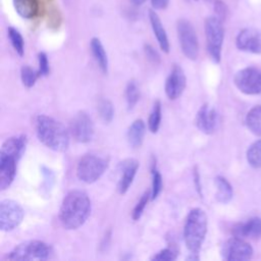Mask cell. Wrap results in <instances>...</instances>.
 I'll list each match as a JSON object with an SVG mask.
<instances>
[{
    "label": "cell",
    "instance_id": "6da1fadb",
    "mask_svg": "<svg viewBox=\"0 0 261 261\" xmlns=\"http://www.w3.org/2000/svg\"><path fill=\"white\" fill-rule=\"evenodd\" d=\"M92 204L88 194L82 190H71L63 198L59 209L61 225L68 230L82 226L89 218Z\"/></svg>",
    "mask_w": 261,
    "mask_h": 261
},
{
    "label": "cell",
    "instance_id": "7a4b0ae2",
    "mask_svg": "<svg viewBox=\"0 0 261 261\" xmlns=\"http://www.w3.org/2000/svg\"><path fill=\"white\" fill-rule=\"evenodd\" d=\"M35 129L39 141L47 148L57 152H63L68 148L70 133L53 117L38 115L35 119Z\"/></svg>",
    "mask_w": 261,
    "mask_h": 261
},
{
    "label": "cell",
    "instance_id": "3957f363",
    "mask_svg": "<svg viewBox=\"0 0 261 261\" xmlns=\"http://www.w3.org/2000/svg\"><path fill=\"white\" fill-rule=\"evenodd\" d=\"M207 215L201 208H193L184 226V241L191 253L199 254L207 232Z\"/></svg>",
    "mask_w": 261,
    "mask_h": 261
},
{
    "label": "cell",
    "instance_id": "277c9868",
    "mask_svg": "<svg viewBox=\"0 0 261 261\" xmlns=\"http://www.w3.org/2000/svg\"><path fill=\"white\" fill-rule=\"evenodd\" d=\"M53 248L38 240L27 241L15 246L5 257V260H48L53 257Z\"/></svg>",
    "mask_w": 261,
    "mask_h": 261
},
{
    "label": "cell",
    "instance_id": "5b68a950",
    "mask_svg": "<svg viewBox=\"0 0 261 261\" xmlns=\"http://www.w3.org/2000/svg\"><path fill=\"white\" fill-rule=\"evenodd\" d=\"M108 168V160L97 154L89 153L80 158L76 165L77 178L86 184L98 180Z\"/></svg>",
    "mask_w": 261,
    "mask_h": 261
},
{
    "label": "cell",
    "instance_id": "8992f818",
    "mask_svg": "<svg viewBox=\"0 0 261 261\" xmlns=\"http://www.w3.org/2000/svg\"><path fill=\"white\" fill-rule=\"evenodd\" d=\"M204 28L207 41V51L215 62H219L224 38L222 20L217 16H209L205 19Z\"/></svg>",
    "mask_w": 261,
    "mask_h": 261
},
{
    "label": "cell",
    "instance_id": "52a82bcc",
    "mask_svg": "<svg viewBox=\"0 0 261 261\" xmlns=\"http://www.w3.org/2000/svg\"><path fill=\"white\" fill-rule=\"evenodd\" d=\"M176 31L184 55L191 60H196L199 55V41L193 24L188 19L180 18L176 22Z\"/></svg>",
    "mask_w": 261,
    "mask_h": 261
},
{
    "label": "cell",
    "instance_id": "ba28073f",
    "mask_svg": "<svg viewBox=\"0 0 261 261\" xmlns=\"http://www.w3.org/2000/svg\"><path fill=\"white\" fill-rule=\"evenodd\" d=\"M24 211L22 207L13 200H3L0 203V228L10 231L17 227L22 221Z\"/></svg>",
    "mask_w": 261,
    "mask_h": 261
},
{
    "label": "cell",
    "instance_id": "9c48e42d",
    "mask_svg": "<svg viewBox=\"0 0 261 261\" xmlns=\"http://www.w3.org/2000/svg\"><path fill=\"white\" fill-rule=\"evenodd\" d=\"M69 133L80 143H88L93 139L95 133L94 123L87 112L79 111L72 117L69 123Z\"/></svg>",
    "mask_w": 261,
    "mask_h": 261
},
{
    "label": "cell",
    "instance_id": "30bf717a",
    "mask_svg": "<svg viewBox=\"0 0 261 261\" xmlns=\"http://www.w3.org/2000/svg\"><path fill=\"white\" fill-rule=\"evenodd\" d=\"M233 81L237 88L245 94L261 93V72L254 67H247L238 71Z\"/></svg>",
    "mask_w": 261,
    "mask_h": 261
},
{
    "label": "cell",
    "instance_id": "8fae6325",
    "mask_svg": "<svg viewBox=\"0 0 261 261\" xmlns=\"http://www.w3.org/2000/svg\"><path fill=\"white\" fill-rule=\"evenodd\" d=\"M221 255L223 259L228 261H243L252 257L253 249L242 238L233 237L223 243Z\"/></svg>",
    "mask_w": 261,
    "mask_h": 261
},
{
    "label": "cell",
    "instance_id": "7c38bea8",
    "mask_svg": "<svg viewBox=\"0 0 261 261\" xmlns=\"http://www.w3.org/2000/svg\"><path fill=\"white\" fill-rule=\"evenodd\" d=\"M186 85L187 79L184 69L179 65L174 64L165 82L166 96L170 100L177 99L182 94Z\"/></svg>",
    "mask_w": 261,
    "mask_h": 261
},
{
    "label": "cell",
    "instance_id": "4fadbf2b",
    "mask_svg": "<svg viewBox=\"0 0 261 261\" xmlns=\"http://www.w3.org/2000/svg\"><path fill=\"white\" fill-rule=\"evenodd\" d=\"M195 123L197 127L204 134H212L218 123V116L216 110L209 104H204L198 110Z\"/></svg>",
    "mask_w": 261,
    "mask_h": 261
},
{
    "label": "cell",
    "instance_id": "5bb4252c",
    "mask_svg": "<svg viewBox=\"0 0 261 261\" xmlns=\"http://www.w3.org/2000/svg\"><path fill=\"white\" fill-rule=\"evenodd\" d=\"M138 168H139V162L134 158L125 159L120 163L119 165L120 176L117 182V191L119 194L123 195L127 192V190L129 189L130 185L134 181Z\"/></svg>",
    "mask_w": 261,
    "mask_h": 261
},
{
    "label": "cell",
    "instance_id": "9a60e30c",
    "mask_svg": "<svg viewBox=\"0 0 261 261\" xmlns=\"http://www.w3.org/2000/svg\"><path fill=\"white\" fill-rule=\"evenodd\" d=\"M237 47L246 52L260 53L261 52V41L259 33L254 29L242 30L236 40Z\"/></svg>",
    "mask_w": 261,
    "mask_h": 261
},
{
    "label": "cell",
    "instance_id": "2e32d148",
    "mask_svg": "<svg viewBox=\"0 0 261 261\" xmlns=\"http://www.w3.org/2000/svg\"><path fill=\"white\" fill-rule=\"evenodd\" d=\"M18 160L12 156L0 153V189L6 190L13 181Z\"/></svg>",
    "mask_w": 261,
    "mask_h": 261
},
{
    "label": "cell",
    "instance_id": "e0dca14e",
    "mask_svg": "<svg viewBox=\"0 0 261 261\" xmlns=\"http://www.w3.org/2000/svg\"><path fill=\"white\" fill-rule=\"evenodd\" d=\"M232 234L238 238L257 239L261 237V218L253 217L246 222L238 223L232 227Z\"/></svg>",
    "mask_w": 261,
    "mask_h": 261
},
{
    "label": "cell",
    "instance_id": "ac0fdd59",
    "mask_svg": "<svg viewBox=\"0 0 261 261\" xmlns=\"http://www.w3.org/2000/svg\"><path fill=\"white\" fill-rule=\"evenodd\" d=\"M27 143H28V139H27V136L24 135L10 137L3 142L0 153L12 156L17 160H19L25 150Z\"/></svg>",
    "mask_w": 261,
    "mask_h": 261
},
{
    "label": "cell",
    "instance_id": "d6986e66",
    "mask_svg": "<svg viewBox=\"0 0 261 261\" xmlns=\"http://www.w3.org/2000/svg\"><path fill=\"white\" fill-rule=\"evenodd\" d=\"M149 20L151 23V28L152 31L157 39V42L159 44L160 49L165 52L168 53L169 52V41L167 38V34L165 32V29L160 20V17L158 16V14L154 11V10H149Z\"/></svg>",
    "mask_w": 261,
    "mask_h": 261
},
{
    "label": "cell",
    "instance_id": "ffe728a7",
    "mask_svg": "<svg viewBox=\"0 0 261 261\" xmlns=\"http://www.w3.org/2000/svg\"><path fill=\"white\" fill-rule=\"evenodd\" d=\"M146 133V124L142 119H136L126 132L127 143L132 148H139L143 144Z\"/></svg>",
    "mask_w": 261,
    "mask_h": 261
},
{
    "label": "cell",
    "instance_id": "44dd1931",
    "mask_svg": "<svg viewBox=\"0 0 261 261\" xmlns=\"http://www.w3.org/2000/svg\"><path fill=\"white\" fill-rule=\"evenodd\" d=\"M13 5L22 18H34L39 12L38 0H13Z\"/></svg>",
    "mask_w": 261,
    "mask_h": 261
},
{
    "label": "cell",
    "instance_id": "7402d4cb",
    "mask_svg": "<svg viewBox=\"0 0 261 261\" xmlns=\"http://www.w3.org/2000/svg\"><path fill=\"white\" fill-rule=\"evenodd\" d=\"M91 51L92 54L100 67L101 71L104 73H107L108 71V57L106 54V51L101 43V41L98 38H93L91 40Z\"/></svg>",
    "mask_w": 261,
    "mask_h": 261
},
{
    "label": "cell",
    "instance_id": "603a6c76",
    "mask_svg": "<svg viewBox=\"0 0 261 261\" xmlns=\"http://www.w3.org/2000/svg\"><path fill=\"white\" fill-rule=\"evenodd\" d=\"M216 187L215 198L220 203H227L232 198V188L223 176H216L214 180Z\"/></svg>",
    "mask_w": 261,
    "mask_h": 261
},
{
    "label": "cell",
    "instance_id": "cb8c5ba5",
    "mask_svg": "<svg viewBox=\"0 0 261 261\" xmlns=\"http://www.w3.org/2000/svg\"><path fill=\"white\" fill-rule=\"evenodd\" d=\"M248 128L256 136H261V105L254 106L246 116Z\"/></svg>",
    "mask_w": 261,
    "mask_h": 261
},
{
    "label": "cell",
    "instance_id": "d4e9b609",
    "mask_svg": "<svg viewBox=\"0 0 261 261\" xmlns=\"http://www.w3.org/2000/svg\"><path fill=\"white\" fill-rule=\"evenodd\" d=\"M162 114V110H161V103L159 100L155 101L152 111L149 115L148 118V128L151 133L155 134L158 132L159 127H160V123H161V115Z\"/></svg>",
    "mask_w": 261,
    "mask_h": 261
},
{
    "label": "cell",
    "instance_id": "484cf974",
    "mask_svg": "<svg viewBox=\"0 0 261 261\" xmlns=\"http://www.w3.org/2000/svg\"><path fill=\"white\" fill-rule=\"evenodd\" d=\"M140 99V89L136 81L132 80L127 83L125 88V100L127 108L133 109Z\"/></svg>",
    "mask_w": 261,
    "mask_h": 261
},
{
    "label": "cell",
    "instance_id": "4316f807",
    "mask_svg": "<svg viewBox=\"0 0 261 261\" xmlns=\"http://www.w3.org/2000/svg\"><path fill=\"white\" fill-rule=\"evenodd\" d=\"M247 160L255 168L261 167V139L254 142L247 151Z\"/></svg>",
    "mask_w": 261,
    "mask_h": 261
},
{
    "label": "cell",
    "instance_id": "83f0119b",
    "mask_svg": "<svg viewBox=\"0 0 261 261\" xmlns=\"http://www.w3.org/2000/svg\"><path fill=\"white\" fill-rule=\"evenodd\" d=\"M151 174H152V190H151V200H155L162 191L163 181L162 175L159 172L156 163L153 162L151 166Z\"/></svg>",
    "mask_w": 261,
    "mask_h": 261
},
{
    "label": "cell",
    "instance_id": "f1b7e54d",
    "mask_svg": "<svg viewBox=\"0 0 261 261\" xmlns=\"http://www.w3.org/2000/svg\"><path fill=\"white\" fill-rule=\"evenodd\" d=\"M7 33H8V37H9V40H10V43H11L13 49L19 56H22L24 53V42H23L21 34L16 29H14L12 27L8 28Z\"/></svg>",
    "mask_w": 261,
    "mask_h": 261
},
{
    "label": "cell",
    "instance_id": "f546056e",
    "mask_svg": "<svg viewBox=\"0 0 261 261\" xmlns=\"http://www.w3.org/2000/svg\"><path fill=\"white\" fill-rule=\"evenodd\" d=\"M40 75L41 74L39 70H35L29 65H24L20 69V79L23 86H25L27 88H32L36 84Z\"/></svg>",
    "mask_w": 261,
    "mask_h": 261
},
{
    "label": "cell",
    "instance_id": "4dcf8cb0",
    "mask_svg": "<svg viewBox=\"0 0 261 261\" xmlns=\"http://www.w3.org/2000/svg\"><path fill=\"white\" fill-rule=\"evenodd\" d=\"M98 112L104 122H111L114 116V108L111 101L108 99L100 100L98 103Z\"/></svg>",
    "mask_w": 261,
    "mask_h": 261
},
{
    "label": "cell",
    "instance_id": "1f68e13d",
    "mask_svg": "<svg viewBox=\"0 0 261 261\" xmlns=\"http://www.w3.org/2000/svg\"><path fill=\"white\" fill-rule=\"evenodd\" d=\"M150 199H151V192H145L141 196L140 200L138 201V203L136 204V206H135V208L132 212V217H133L134 220H139L141 218V216H142V214H143V212H144V210H145V208H146Z\"/></svg>",
    "mask_w": 261,
    "mask_h": 261
},
{
    "label": "cell",
    "instance_id": "d6a6232c",
    "mask_svg": "<svg viewBox=\"0 0 261 261\" xmlns=\"http://www.w3.org/2000/svg\"><path fill=\"white\" fill-rule=\"evenodd\" d=\"M177 258V250L173 247H167L163 250H160L157 252L153 257H151V260L156 261H173Z\"/></svg>",
    "mask_w": 261,
    "mask_h": 261
},
{
    "label": "cell",
    "instance_id": "836d02e7",
    "mask_svg": "<svg viewBox=\"0 0 261 261\" xmlns=\"http://www.w3.org/2000/svg\"><path fill=\"white\" fill-rule=\"evenodd\" d=\"M38 61H39V72L41 75H48L50 72L49 61L48 57L44 52H40L38 54Z\"/></svg>",
    "mask_w": 261,
    "mask_h": 261
},
{
    "label": "cell",
    "instance_id": "e575fe53",
    "mask_svg": "<svg viewBox=\"0 0 261 261\" xmlns=\"http://www.w3.org/2000/svg\"><path fill=\"white\" fill-rule=\"evenodd\" d=\"M144 50H145V54H146L147 58L149 59V61H151L152 63H155V64L160 62V55L151 45L146 44L144 47Z\"/></svg>",
    "mask_w": 261,
    "mask_h": 261
},
{
    "label": "cell",
    "instance_id": "d590c367",
    "mask_svg": "<svg viewBox=\"0 0 261 261\" xmlns=\"http://www.w3.org/2000/svg\"><path fill=\"white\" fill-rule=\"evenodd\" d=\"M214 10H215L218 18H220L221 20L223 18H225L227 9H226L225 4L222 1H220V0H215L214 1Z\"/></svg>",
    "mask_w": 261,
    "mask_h": 261
},
{
    "label": "cell",
    "instance_id": "8d00e7d4",
    "mask_svg": "<svg viewBox=\"0 0 261 261\" xmlns=\"http://www.w3.org/2000/svg\"><path fill=\"white\" fill-rule=\"evenodd\" d=\"M169 0H151V5L154 9L162 10L167 7Z\"/></svg>",
    "mask_w": 261,
    "mask_h": 261
},
{
    "label": "cell",
    "instance_id": "74e56055",
    "mask_svg": "<svg viewBox=\"0 0 261 261\" xmlns=\"http://www.w3.org/2000/svg\"><path fill=\"white\" fill-rule=\"evenodd\" d=\"M194 182H195L196 189L198 190V193H199L200 195H202V192H201V184H200V175H199V172H198L197 168L194 169Z\"/></svg>",
    "mask_w": 261,
    "mask_h": 261
},
{
    "label": "cell",
    "instance_id": "f35d334b",
    "mask_svg": "<svg viewBox=\"0 0 261 261\" xmlns=\"http://www.w3.org/2000/svg\"><path fill=\"white\" fill-rule=\"evenodd\" d=\"M133 4H135V5H141V4H143V3H145L147 0H129Z\"/></svg>",
    "mask_w": 261,
    "mask_h": 261
},
{
    "label": "cell",
    "instance_id": "ab89813d",
    "mask_svg": "<svg viewBox=\"0 0 261 261\" xmlns=\"http://www.w3.org/2000/svg\"><path fill=\"white\" fill-rule=\"evenodd\" d=\"M207 1H215V0H207Z\"/></svg>",
    "mask_w": 261,
    "mask_h": 261
}]
</instances>
